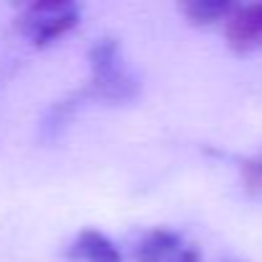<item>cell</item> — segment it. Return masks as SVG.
Returning a JSON list of instances; mask_svg holds the SVG:
<instances>
[{
	"label": "cell",
	"mask_w": 262,
	"mask_h": 262,
	"mask_svg": "<svg viewBox=\"0 0 262 262\" xmlns=\"http://www.w3.org/2000/svg\"><path fill=\"white\" fill-rule=\"evenodd\" d=\"M67 254L75 262H121V252L116 249V244L95 229L80 231Z\"/></svg>",
	"instance_id": "3"
},
{
	"label": "cell",
	"mask_w": 262,
	"mask_h": 262,
	"mask_svg": "<svg viewBox=\"0 0 262 262\" xmlns=\"http://www.w3.org/2000/svg\"><path fill=\"white\" fill-rule=\"evenodd\" d=\"M93 82L108 98H123L126 88L131 85L128 75L121 67L118 49L113 41H100L93 49Z\"/></svg>",
	"instance_id": "2"
},
{
	"label": "cell",
	"mask_w": 262,
	"mask_h": 262,
	"mask_svg": "<svg viewBox=\"0 0 262 262\" xmlns=\"http://www.w3.org/2000/svg\"><path fill=\"white\" fill-rule=\"evenodd\" d=\"M139 262H193L180 247V239L170 231H149L137 247Z\"/></svg>",
	"instance_id": "4"
},
{
	"label": "cell",
	"mask_w": 262,
	"mask_h": 262,
	"mask_svg": "<svg viewBox=\"0 0 262 262\" xmlns=\"http://www.w3.org/2000/svg\"><path fill=\"white\" fill-rule=\"evenodd\" d=\"M229 36L234 44H242V47L259 41L262 39V8H249L234 16L229 24Z\"/></svg>",
	"instance_id": "5"
},
{
	"label": "cell",
	"mask_w": 262,
	"mask_h": 262,
	"mask_svg": "<svg viewBox=\"0 0 262 262\" xmlns=\"http://www.w3.org/2000/svg\"><path fill=\"white\" fill-rule=\"evenodd\" d=\"M18 24L34 44H49L77 24V8L67 3H36L26 8Z\"/></svg>",
	"instance_id": "1"
}]
</instances>
